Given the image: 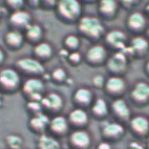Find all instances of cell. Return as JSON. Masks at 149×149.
<instances>
[{"instance_id": "cell-1", "label": "cell", "mask_w": 149, "mask_h": 149, "mask_svg": "<svg viewBox=\"0 0 149 149\" xmlns=\"http://www.w3.org/2000/svg\"><path fill=\"white\" fill-rule=\"evenodd\" d=\"M79 26L81 32L93 37H99L104 31L101 21L95 17H83L80 20Z\"/></svg>"}, {"instance_id": "cell-2", "label": "cell", "mask_w": 149, "mask_h": 149, "mask_svg": "<svg viewBox=\"0 0 149 149\" xmlns=\"http://www.w3.org/2000/svg\"><path fill=\"white\" fill-rule=\"evenodd\" d=\"M59 11L66 18H74L80 13V4L76 0H64L59 4Z\"/></svg>"}, {"instance_id": "cell-3", "label": "cell", "mask_w": 149, "mask_h": 149, "mask_svg": "<svg viewBox=\"0 0 149 149\" xmlns=\"http://www.w3.org/2000/svg\"><path fill=\"white\" fill-rule=\"evenodd\" d=\"M0 82L6 87H15L19 83V76L14 69H3L0 72Z\"/></svg>"}, {"instance_id": "cell-4", "label": "cell", "mask_w": 149, "mask_h": 149, "mask_svg": "<svg viewBox=\"0 0 149 149\" xmlns=\"http://www.w3.org/2000/svg\"><path fill=\"white\" fill-rule=\"evenodd\" d=\"M43 89V83L39 79H29L24 83V91L31 95L32 98H40V93Z\"/></svg>"}, {"instance_id": "cell-5", "label": "cell", "mask_w": 149, "mask_h": 149, "mask_svg": "<svg viewBox=\"0 0 149 149\" xmlns=\"http://www.w3.org/2000/svg\"><path fill=\"white\" fill-rule=\"evenodd\" d=\"M18 66L23 70L29 72H43L42 64L39 61L32 58H23L18 61Z\"/></svg>"}, {"instance_id": "cell-6", "label": "cell", "mask_w": 149, "mask_h": 149, "mask_svg": "<svg viewBox=\"0 0 149 149\" xmlns=\"http://www.w3.org/2000/svg\"><path fill=\"white\" fill-rule=\"evenodd\" d=\"M126 65V58L123 53H117L110 58L108 62V66L110 69L115 72H120L125 68Z\"/></svg>"}, {"instance_id": "cell-7", "label": "cell", "mask_w": 149, "mask_h": 149, "mask_svg": "<svg viewBox=\"0 0 149 149\" xmlns=\"http://www.w3.org/2000/svg\"><path fill=\"white\" fill-rule=\"evenodd\" d=\"M72 143L78 147H86L91 142V138L88 136V133L84 130H76L72 133L70 138Z\"/></svg>"}, {"instance_id": "cell-8", "label": "cell", "mask_w": 149, "mask_h": 149, "mask_svg": "<svg viewBox=\"0 0 149 149\" xmlns=\"http://www.w3.org/2000/svg\"><path fill=\"white\" fill-rule=\"evenodd\" d=\"M106 39L112 45L117 46V47H124V42H125L126 36L121 31H111V32L108 33Z\"/></svg>"}, {"instance_id": "cell-9", "label": "cell", "mask_w": 149, "mask_h": 149, "mask_svg": "<svg viewBox=\"0 0 149 149\" xmlns=\"http://www.w3.org/2000/svg\"><path fill=\"white\" fill-rule=\"evenodd\" d=\"M149 88L145 82H140L136 85L132 91V97L138 101H145L148 98Z\"/></svg>"}, {"instance_id": "cell-10", "label": "cell", "mask_w": 149, "mask_h": 149, "mask_svg": "<svg viewBox=\"0 0 149 149\" xmlns=\"http://www.w3.org/2000/svg\"><path fill=\"white\" fill-rule=\"evenodd\" d=\"M106 56V51L102 45H95L88 49L87 57L91 61H102Z\"/></svg>"}, {"instance_id": "cell-11", "label": "cell", "mask_w": 149, "mask_h": 149, "mask_svg": "<svg viewBox=\"0 0 149 149\" xmlns=\"http://www.w3.org/2000/svg\"><path fill=\"white\" fill-rule=\"evenodd\" d=\"M112 108H113L115 112L119 117L123 118V119H126V118L129 117V108H128L125 101L122 100V99H118V100L113 101Z\"/></svg>"}, {"instance_id": "cell-12", "label": "cell", "mask_w": 149, "mask_h": 149, "mask_svg": "<svg viewBox=\"0 0 149 149\" xmlns=\"http://www.w3.org/2000/svg\"><path fill=\"white\" fill-rule=\"evenodd\" d=\"M43 104L51 109H58L62 105V99L58 93H52L43 99Z\"/></svg>"}, {"instance_id": "cell-13", "label": "cell", "mask_w": 149, "mask_h": 149, "mask_svg": "<svg viewBox=\"0 0 149 149\" xmlns=\"http://www.w3.org/2000/svg\"><path fill=\"white\" fill-rule=\"evenodd\" d=\"M106 87L111 93H120L125 87V82L121 78L112 77L110 79H108V81L106 83Z\"/></svg>"}, {"instance_id": "cell-14", "label": "cell", "mask_w": 149, "mask_h": 149, "mask_svg": "<svg viewBox=\"0 0 149 149\" xmlns=\"http://www.w3.org/2000/svg\"><path fill=\"white\" fill-rule=\"evenodd\" d=\"M131 126L136 132L144 133L148 130V121L145 117H136L131 121Z\"/></svg>"}, {"instance_id": "cell-15", "label": "cell", "mask_w": 149, "mask_h": 149, "mask_svg": "<svg viewBox=\"0 0 149 149\" xmlns=\"http://www.w3.org/2000/svg\"><path fill=\"white\" fill-rule=\"evenodd\" d=\"M39 149H60V145L52 136H42L39 139Z\"/></svg>"}, {"instance_id": "cell-16", "label": "cell", "mask_w": 149, "mask_h": 149, "mask_svg": "<svg viewBox=\"0 0 149 149\" xmlns=\"http://www.w3.org/2000/svg\"><path fill=\"white\" fill-rule=\"evenodd\" d=\"M67 121L63 117H56L51 121V127L56 132H63L67 129Z\"/></svg>"}, {"instance_id": "cell-17", "label": "cell", "mask_w": 149, "mask_h": 149, "mask_svg": "<svg viewBox=\"0 0 149 149\" xmlns=\"http://www.w3.org/2000/svg\"><path fill=\"white\" fill-rule=\"evenodd\" d=\"M123 127L118 123H109L104 126L103 132L107 136H117L123 132Z\"/></svg>"}, {"instance_id": "cell-18", "label": "cell", "mask_w": 149, "mask_h": 149, "mask_svg": "<svg viewBox=\"0 0 149 149\" xmlns=\"http://www.w3.org/2000/svg\"><path fill=\"white\" fill-rule=\"evenodd\" d=\"M29 15L24 11H17L15 13L12 14L11 20L13 23L17 24V25H23L26 24L29 21Z\"/></svg>"}, {"instance_id": "cell-19", "label": "cell", "mask_w": 149, "mask_h": 149, "mask_svg": "<svg viewBox=\"0 0 149 149\" xmlns=\"http://www.w3.org/2000/svg\"><path fill=\"white\" fill-rule=\"evenodd\" d=\"M69 119L74 124H84L87 121V115L83 109H74L70 112Z\"/></svg>"}, {"instance_id": "cell-20", "label": "cell", "mask_w": 149, "mask_h": 149, "mask_svg": "<svg viewBox=\"0 0 149 149\" xmlns=\"http://www.w3.org/2000/svg\"><path fill=\"white\" fill-rule=\"evenodd\" d=\"M128 23L133 29H141L145 25V18L141 13H133L128 19Z\"/></svg>"}, {"instance_id": "cell-21", "label": "cell", "mask_w": 149, "mask_h": 149, "mask_svg": "<svg viewBox=\"0 0 149 149\" xmlns=\"http://www.w3.org/2000/svg\"><path fill=\"white\" fill-rule=\"evenodd\" d=\"M6 41H8L11 45H19L23 40L22 34L18 31H11L6 34Z\"/></svg>"}, {"instance_id": "cell-22", "label": "cell", "mask_w": 149, "mask_h": 149, "mask_svg": "<svg viewBox=\"0 0 149 149\" xmlns=\"http://www.w3.org/2000/svg\"><path fill=\"white\" fill-rule=\"evenodd\" d=\"M31 124L34 126L35 128H44L46 126V124H48V118L43 113H38L36 115L31 121Z\"/></svg>"}, {"instance_id": "cell-23", "label": "cell", "mask_w": 149, "mask_h": 149, "mask_svg": "<svg viewBox=\"0 0 149 149\" xmlns=\"http://www.w3.org/2000/svg\"><path fill=\"white\" fill-rule=\"evenodd\" d=\"M74 98L78 102L80 103H87V102L91 101V91H88L87 88H80L76 91V95H74Z\"/></svg>"}, {"instance_id": "cell-24", "label": "cell", "mask_w": 149, "mask_h": 149, "mask_svg": "<svg viewBox=\"0 0 149 149\" xmlns=\"http://www.w3.org/2000/svg\"><path fill=\"white\" fill-rule=\"evenodd\" d=\"M35 52L38 56L40 57H47L52 54V47L47 43H40L35 47Z\"/></svg>"}, {"instance_id": "cell-25", "label": "cell", "mask_w": 149, "mask_h": 149, "mask_svg": "<svg viewBox=\"0 0 149 149\" xmlns=\"http://www.w3.org/2000/svg\"><path fill=\"white\" fill-rule=\"evenodd\" d=\"M117 8V3L112 0H103L100 4V8L101 11L105 14H111L116 11Z\"/></svg>"}, {"instance_id": "cell-26", "label": "cell", "mask_w": 149, "mask_h": 149, "mask_svg": "<svg viewBox=\"0 0 149 149\" xmlns=\"http://www.w3.org/2000/svg\"><path fill=\"white\" fill-rule=\"evenodd\" d=\"M131 44H132L133 49H136V51H139V52L145 51L147 48V46H148V43H147V41L145 40L143 37L134 38L132 40V42H131Z\"/></svg>"}, {"instance_id": "cell-27", "label": "cell", "mask_w": 149, "mask_h": 149, "mask_svg": "<svg viewBox=\"0 0 149 149\" xmlns=\"http://www.w3.org/2000/svg\"><path fill=\"white\" fill-rule=\"evenodd\" d=\"M93 110L97 115H104L107 111V105L103 99H98L93 107Z\"/></svg>"}, {"instance_id": "cell-28", "label": "cell", "mask_w": 149, "mask_h": 149, "mask_svg": "<svg viewBox=\"0 0 149 149\" xmlns=\"http://www.w3.org/2000/svg\"><path fill=\"white\" fill-rule=\"evenodd\" d=\"M26 34L29 38L32 39H36V38L40 37L41 35V29L39 25L37 24H31V25H27L26 27Z\"/></svg>"}, {"instance_id": "cell-29", "label": "cell", "mask_w": 149, "mask_h": 149, "mask_svg": "<svg viewBox=\"0 0 149 149\" xmlns=\"http://www.w3.org/2000/svg\"><path fill=\"white\" fill-rule=\"evenodd\" d=\"M8 142L10 144V146L13 148H18L21 144V139L17 136H10L8 138Z\"/></svg>"}, {"instance_id": "cell-30", "label": "cell", "mask_w": 149, "mask_h": 149, "mask_svg": "<svg viewBox=\"0 0 149 149\" xmlns=\"http://www.w3.org/2000/svg\"><path fill=\"white\" fill-rule=\"evenodd\" d=\"M65 43L70 47H76L78 45V43H79V40H78V38L76 36H68L66 38V40H65Z\"/></svg>"}, {"instance_id": "cell-31", "label": "cell", "mask_w": 149, "mask_h": 149, "mask_svg": "<svg viewBox=\"0 0 149 149\" xmlns=\"http://www.w3.org/2000/svg\"><path fill=\"white\" fill-rule=\"evenodd\" d=\"M65 72H64L62 68H57L54 70L53 72V77L55 78V79H58V80H62L63 78H65Z\"/></svg>"}, {"instance_id": "cell-32", "label": "cell", "mask_w": 149, "mask_h": 149, "mask_svg": "<svg viewBox=\"0 0 149 149\" xmlns=\"http://www.w3.org/2000/svg\"><path fill=\"white\" fill-rule=\"evenodd\" d=\"M93 83H95L97 86H101L102 84H103V77H102V76H96L95 79H93Z\"/></svg>"}, {"instance_id": "cell-33", "label": "cell", "mask_w": 149, "mask_h": 149, "mask_svg": "<svg viewBox=\"0 0 149 149\" xmlns=\"http://www.w3.org/2000/svg\"><path fill=\"white\" fill-rule=\"evenodd\" d=\"M69 59L72 60V61H79L80 60V55L78 53H72L69 57Z\"/></svg>"}, {"instance_id": "cell-34", "label": "cell", "mask_w": 149, "mask_h": 149, "mask_svg": "<svg viewBox=\"0 0 149 149\" xmlns=\"http://www.w3.org/2000/svg\"><path fill=\"white\" fill-rule=\"evenodd\" d=\"M98 149H111V148H110V146L107 143H101L99 145Z\"/></svg>"}, {"instance_id": "cell-35", "label": "cell", "mask_w": 149, "mask_h": 149, "mask_svg": "<svg viewBox=\"0 0 149 149\" xmlns=\"http://www.w3.org/2000/svg\"><path fill=\"white\" fill-rule=\"evenodd\" d=\"M10 4H12L13 6H21V4H22V1H20V0H16V1H10Z\"/></svg>"}, {"instance_id": "cell-36", "label": "cell", "mask_w": 149, "mask_h": 149, "mask_svg": "<svg viewBox=\"0 0 149 149\" xmlns=\"http://www.w3.org/2000/svg\"><path fill=\"white\" fill-rule=\"evenodd\" d=\"M2 59H3V53H2V51L0 49V61H1Z\"/></svg>"}]
</instances>
